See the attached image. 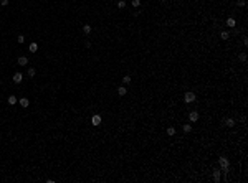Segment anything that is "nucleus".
Segmentation results:
<instances>
[{
  "label": "nucleus",
  "mask_w": 248,
  "mask_h": 183,
  "mask_svg": "<svg viewBox=\"0 0 248 183\" xmlns=\"http://www.w3.org/2000/svg\"><path fill=\"white\" fill-rule=\"evenodd\" d=\"M141 5V0H132V7H139Z\"/></svg>",
  "instance_id": "nucleus-23"
},
{
  "label": "nucleus",
  "mask_w": 248,
  "mask_h": 183,
  "mask_svg": "<svg viewBox=\"0 0 248 183\" xmlns=\"http://www.w3.org/2000/svg\"><path fill=\"white\" fill-rule=\"evenodd\" d=\"M212 175H213V181H220L222 170H220V168H213V170H212Z\"/></svg>",
  "instance_id": "nucleus-3"
},
{
  "label": "nucleus",
  "mask_w": 248,
  "mask_h": 183,
  "mask_svg": "<svg viewBox=\"0 0 248 183\" xmlns=\"http://www.w3.org/2000/svg\"><path fill=\"white\" fill-rule=\"evenodd\" d=\"M101 115L99 114H94L93 115V117H91V124H93V125H99V124H101Z\"/></svg>",
  "instance_id": "nucleus-4"
},
{
  "label": "nucleus",
  "mask_w": 248,
  "mask_h": 183,
  "mask_svg": "<svg viewBox=\"0 0 248 183\" xmlns=\"http://www.w3.org/2000/svg\"><path fill=\"white\" fill-rule=\"evenodd\" d=\"M17 102H18V99H17L15 96H10V97H8V104H10V106H15Z\"/></svg>",
  "instance_id": "nucleus-11"
},
{
  "label": "nucleus",
  "mask_w": 248,
  "mask_h": 183,
  "mask_svg": "<svg viewBox=\"0 0 248 183\" xmlns=\"http://www.w3.org/2000/svg\"><path fill=\"white\" fill-rule=\"evenodd\" d=\"M18 64H20V66H27V64H28V58H27V56H20V58H18Z\"/></svg>",
  "instance_id": "nucleus-8"
},
{
  "label": "nucleus",
  "mask_w": 248,
  "mask_h": 183,
  "mask_svg": "<svg viewBox=\"0 0 248 183\" xmlns=\"http://www.w3.org/2000/svg\"><path fill=\"white\" fill-rule=\"evenodd\" d=\"M174 134H175V129H174V127L167 129V135H174Z\"/></svg>",
  "instance_id": "nucleus-21"
},
{
  "label": "nucleus",
  "mask_w": 248,
  "mask_h": 183,
  "mask_svg": "<svg viewBox=\"0 0 248 183\" xmlns=\"http://www.w3.org/2000/svg\"><path fill=\"white\" fill-rule=\"evenodd\" d=\"M83 33H84V35H89L91 33V25H84V27H83Z\"/></svg>",
  "instance_id": "nucleus-12"
},
{
  "label": "nucleus",
  "mask_w": 248,
  "mask_h": 183,
  "mask_svg": "<svg viewBox=\"0 0 248 183\" xmlns=\"http://www.w3.org/2000/svg\"><path fill=\"white\" fill-rule=\"evenodd\" d=\"M195 99H197V96H195V92H192V91H187V92L184 94V101H185V104L193 102Z\"/></svg>",
  "instance_id": "nucleus-2"
},
{
  "label": "nucleus",
  "mask_w": 248,
  "mask_h": 183,
  "mask_svg": "<svg viewBox=\"0 0 248 183\" xmlns=\"http://www.w3.org/2000/svg\"><path fill=\"white\" fill-rule=\"evenodd\" d=\"M131 81H132V79H131V76H129V74H126L124 78H122V83H124V84H129Z\"/></svg>",
  "instance_id": "nucleus-15"
},
{
  "label": "nucleus",
  "mask_w": 248,
  "mask_h": 183,
  "mask_svg": "<svg viewBox=\"0 0 248 183\" xmlns=\"http://www.w3.org/2000/svg\"><path fill=\"white\" fill-rule=\"evenodd\" d=\"M17 41H18V43H25V36L23 35H18V36H17Z\"/></svg>",
  "instance_id": "nucleus-20"
},
{
  "label": "nucleus",
  "mask_w": 248,
  "mask_h": 183,
  "mask_svg": "<svg viewBox=\"0 0 248 183\" xmlns=\"http://www.w3.org/2000/svg\"><path fill=\"white\" fill-rule=\"evenodd\" d=\"M2 5H4V7H5V5H8V0H2Z\"/></svg>",
  "instance_id": "nucleus-25"
},
{
  "label": "nucleus",
  "mask_w": 248,
  "mask_h": 183,
  "mask_svg": "<svg viewBox=\"0 0 248 183\" xmlns=\"http://www.w3.org/2000/svg\"><path fill=\"white\" fill-rule=\"evenodd\" d=\"M22 81H23V74H22V73H15V74H13V83L20 84Z\"/></svg>",
  "instance_id": "nucleus-5"
},
{
  "label": "nucleus",
  "mask_w": 248,
  "mask_h": 183,
  "mask_svg": "<svg viewBox=\"0 0 248 183\" xmlns=\"http://www.w3.org/2000/svg\"><path fill=\"white\" fill-rule=\"evenodd\" d=\"M218 165H220V170L227 175V173H228V167H230V160L227 158V157H220V158H218Z\"/></svg>",
  "instance_id": "nucleus-1"
},
{
  "label": "nucleus",
  "mask_w": 248,
  "mask_h": 183,
  "mask_svg": "<svg viewBox=\"0 0 248 183\" xmlns=\"http://www.w3.org/2000/svg\"><path fill=\"white\" fill-rule=\"evenodd\" d=\"M184 132L187 134V132H192V125L190 124H184Z\"/></svg>",
  "instance_id": "nucleus-14"
},
{
  "label": "nucleus",
  "mask_w": 248,
  "mask_h": 183,
  "mask_svg": "<svg viewBox=\"0 0 248 183\" xmlns=\"http://www.w3.org/2000/svg\"><path fill=\"white\" fill-rule=\"evenodd\" d=\"M238 58H240V61H246V55H245V53H240V56H238Z\"/></svg>",
  "instance_id": "nucleus-22"
},
{
  "label": "nucleus",
  "mask_w": 248,
  "mask_h": 183,
  "mask_svg": "<svg viewBox=\"0 0 248 183\" xmlns=\"http://www.w3.org/2000/svg\"><path fill=\"white\" fill-rule=\"evenodd\" d=\"M235 25H236V23H235V20H233V18H228V20H227V27H232V28H233Z\"/></svg>",
  "instance_id": "nucleus-17"
},
{
  "label": "nucleus",
  "mask_w": 248,
  "mask_h": 183,
  "mask_svg": "<svg viewBox=\"0 0 248 183\" xmlns=\"http://www.w3.org/2000/svg\"><path fill=\"white\" fill-rule=\"evenodd\" d=\"M223 125H227V127H233V125H235V119H232V117L223 119Z\"/></svg>",
  "instance_id": "nucleus-7"
},
{
  "label": "nucleus",
  "mask_w": 248,
  "mask_h": 183,
  "mask_svg": "<svg viewBox=\"0 0 248 183\" xmlns=\"http://www.w3.org/2000/svg\"><path fill=\"white\" fill-rule=\"evenodd\" d=\"M220 38H222V40H228V38H230V33L228 32H222L220 33Z\"/></svg>",
  "instance_id": "nucleus-13"
},
{
  "label": "nucleus",
  "mask_w": 248,
  "mask_h": 183,
  "mask_svg": "<svg viewBox=\"0 0 248 183\" xmlns=\"http://www.w3.org/2000/svg\"><path fill=\"white\" fill-rule=\"evenodd\" d=\"M189 120H190V122H197V120H199V112L197 111H192L189 114Z\"/></svg>",
  "instance_id": "nucleus-6"
},
{
  "label": "nucleus",
  "mask_w": 248,
  "mask_h": 183,
  "mask_svg": "<svg viewBox=\"0 0 248 183\" xmlns=\"http://www.w3.org/2000/svg\"><path fill=\"white\" fill-rule=\"evenodd\" d=\"M236 5H238V7H245V0H238Z\"/></svg>",
  "instance_id": "nucleus-24"
},
{
  "label": "nucleus",
  "mask_w": 248,
  "mask_h": 183,
  "mask_svg": "<svg viewBox=\"0 0 248 183\" xmlns=\"http://www.w3.org/2000/svg\"><path fill=\"white\" fill-rule=\"evenodd\" d=\"M126 7V2L124 0H118V8H124Z\"/></svg>",
  "instance_id": "nucleus-19"
},
{
  "label": "nucleus",
  "mask_w": 248,
  "mask_h": 183,
  "mask_svg": "<svg viewBox=\"0 0 248 183\" xmlns=\"http://www.w3.org/2000/svg\"><path fill=\"white\" fill-rule=\"evenodd\" d=\"M18 102H20V106H22V107H28V106H30V102H28V99H27V97H22V99H20Z\"/></svg>",
  "instance_id": "nucleus-9"
},
{
  "label": "nucleus",
  "mask_w": 248,
  "mask_h": 183,
  "mask_svg": "<svg viewBox=\"0 0 248 183\" xmlns=\"http://www.w3.org/2000/svg\"><path fill=\"white\" fill-rule=\"evenodd\" d=\"M118 94L119 96H126L127 94V89L124 88V86H119V88H118Z\"/></svg>",
  "instance_id": "nucleus-10"
},
{
  "label": "nucleus",
  "mask_w": 248,
  "mask_h": 183,
  "mask_svg": "<svg viewBox=\"0 0 248 183\" xmlns=\"http://www.w3.org/2000/svg\"><path fill=\"white\" fill-rule=\"evenodd\" d=\"M36 50H38V45H36V43H32V45H30V53H35Z\"/></svg>",
  "instance_id": "nucleus-16"
},
{
  "label": "nucleus",
  "mask_w": 248,
  "mask_h": 183,
  "mask_svg": "<svg viewBox=\"0 0 248 183\" xmlns=\"http://www.w3.org/2000/svg\"><path fill=\"white\" fill-rule=\"evenodd\" d=\"M36 74V71H35V68H28V76L30 78H33V76Z\"/></svg>",
  "instance_id": "nucleus-18"
}]
</instances>
